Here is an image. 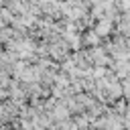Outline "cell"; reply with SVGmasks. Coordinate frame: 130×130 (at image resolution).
Wrapping results in <instances>:
<instances>
[{
  "label": "cell",
  "instance_id": "cell-1",
  "mask_svg": "<svg viewBox=\"0 0 130 130\" xmlns=\"http://www.w3.org/2000/svg\"><path fill=\"white\" fill-rule=\"evenodd\" d=\"M95 30H98V35H108L112 30V22L110 20H100L98 26H95Z\"/></svg>",
  "mask_w": 130,
  "mask_h": 130
}]
</instances>
